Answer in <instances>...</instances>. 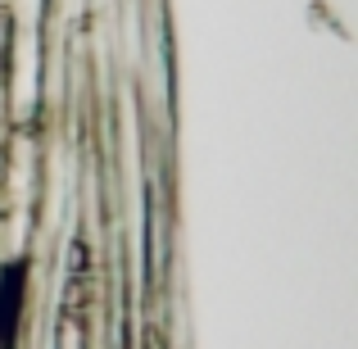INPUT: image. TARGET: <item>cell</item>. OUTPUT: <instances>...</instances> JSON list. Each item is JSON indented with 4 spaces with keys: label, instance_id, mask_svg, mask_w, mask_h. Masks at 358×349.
I'll return each instance as SVG.
<instances>
[{
    "label": "cell",
    "instance_id": "1",
    "mask_svg": "<svg viewBox=\"0 0 358 349\" xmlns=\"http://www.w3.org/2000/svg\"><path fill=\"white\" fill-rule=\"evenodd\" d=\"M55 345L59 349H87V322L73 313L59 318V332H55Z\"/></svg>",
    "mask_w": 358,
    "mask_h": 349
}]
</instances>
